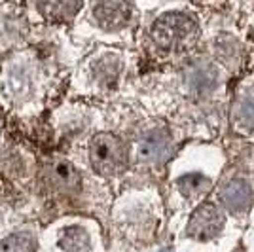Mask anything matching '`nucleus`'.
<instances>
[{
	"label": "nucleus",
	"mask_w": 254,
	"mask_h": 252,
	"mask_svg": "<svg viewBox=\"0 0 254 252\" xmlns=\"http://www.w3.org/2000/svg\"><path fill=\"white\" fill-rule=\"evenodd\" d=\"M197 32V25L184 13H165L152 25V38L163 48H175L190 42Z\"/></svg>",
	"instance_id": "obj_1"
},
{
	"label": "nucleus",
	"mask_w": 254,
	"mask_h": 252,
	"mask_svg": "<svg viewBox=\"0 0 254 252\" xmlns=\"http://www.w3.org/2000/svg\"><path fill=\"white\" fill-rule=\"evenodd\" d=\"M89 159L97 173L116 175L126 165V148L114 135H97L89 144Z\"/></svg>",
	"instance_id": "obj_2"
},
{
	"label": "nucleus",
	"mask_w": 254,
	"mask_h": 252,
	"mask_svg": "<svg viewBox=\"0 0 254 252\" xmlns=\"http://www.w3.org/2000/svg\"><path fill=\"white\" fill-rule=\"evenodd\" d=\"M224 226V216L222 212L216 209L211 203H205L199 209L193 212V216L190 218V235L195 239L207 241L214 237L218 231L222 230Z\"/></svg>",
	"instance_id": "obj_3"
},
{
	"label": "nucleus",
	"mask_w": 254,
	"mask_h": 252,
	"mask_svg": "<svg viewBox=\"0 0 254 252\" xmlns=\"http://www.w3.org/2000/svg\"><path fill=\"white\" fill-rule=\"evenodd\" d=\"M95 19L103 29L116 31L126 27L131 19V8L124 2H103L93 8Z\"/></svg>",
	"instance_id": "obj_4"
},
{
	"label": "nucleus",
	"mask_w": 254,
	"mask_h": 252,
	"mask_svg": "<svg viewBox=\"0 0 254 252\" xmlns=\"http://www.w3.org/2000/svg\"><path fill=\"white\" fill-rule=\"evenodd\" d=\"M50 182L61 191H74L80 186V175L70 163L55 161L50 167Z\"/></svg>",
	"instance_id": "obj_5"
},
{
	"label": "nucleus",
	"mask_w": 254,
	"mask_h": 252,
	"mask_svg": "<svg viewBox=\"0 0 254 252\" xmlns=\"http://www.w3.org/2000/svg\"><path fill=\"white\" fill-rule=\"evenodd\" d=\"M169 146V138L163 135L161 131H152L146 137L140 140L138 144V156L142 159H156L165 154V150Z\"/></svg>",
	"instance_id": "obj_6"
},
{
	"label": "nucleus",
	"mask_w": 254,
	"mask_h": 252,
	"mask_svg": "<svg viewBox=\"0 0 254 252\" xmlns=\"http://www.w3.org/2000/svg\"><path fill=\"white\" fill-rule=\"evenodd\" d=\"M61 247L66 252H85L89 249V235L78 226L66 228L61 235Z\"/></svg>",
	"instance_id": "obj_7"
},
{
	"label": "nucleus",
	"mask_w": 254,
	"mask_h": 252,
	"mask_svg": "<svg viewBox=\"0 0 254 252\" xmlns=\"http://www.w3.org/2000/svg\"><path fill=\"white\" fill-rule=\"evenodd\" d=\"M34 249H36L34 237L27 231L13 233L0 243V252H34Z\"/></svg>",
	"instance_id": "obj_8"
},
{
	"label": "nucleus",
	"mask_w": 254,
	"mask_h": 252,
	"mask_svg": "<svg viewBox=\"0 0 254 252\" xmlns=\"http://www.w3.org/2000/svg\"><path fill=\"white\" fill-rule=\"evenodd\" d=\"M224 197H226V203L232 209H243L245 205L251 201V191L241 182H233L232 186L226 189Z\"/></svg>",
	"instance_id": "obj_9"
},
{
	"label": "nucleus",
	"mask_w": 254,
	"mask_h": 252,
	"mask_svg": "<svg viewBox=\"0 0 254 252\" xmlns=\"http://www.w3.org/2000/svg\"><path fill=\"white\" fill-rule=\"evenodd\" d=\"M44 13H48L50 17H55V19H68L72 17L80 4H70V2H53V4H40L38 6Z\"/></svg>",
	"instance_id": "obj_10"
},
{
	"label": "nucleus",
	"mask_w": 254,
	"mask_h": 252,
	"mask_svg": "<svg viewBox=\"0 0 254 252\" xmlns=\"http://www.w3.org/2000/svg\"><path fill=\"white\" fill-rule=\"evenodd\" d=\"M207 186H209V182L201 175H188L179 180V188L186 197H193V195L201 193Z\"/></svg>",
	"instance_id": "obj_11"
}]
</instances>
